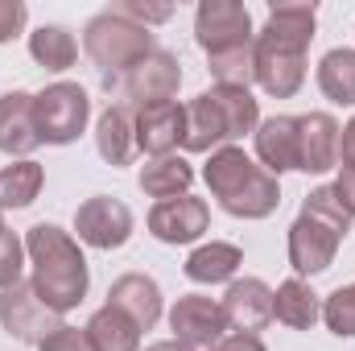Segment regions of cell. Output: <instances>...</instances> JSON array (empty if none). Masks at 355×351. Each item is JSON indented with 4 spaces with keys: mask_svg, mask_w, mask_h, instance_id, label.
Masks as SVG:
<instances>
[{
    "mask_svg": "<svg viewBox=\"0 0 355 351\" xmlns=\"http://www.w3.org/2000/svg\"><path fill=\"white\" fill-rule=\"evenodd\" d=\"M318 8L314 4H272L265 29L252 42L257 83L272 99H293L306 83V50L314 42Z\"/></svg>",
    "mask_w": 355,
    "mask_h": 351,
    "instance_id": "obj_1",
    "label": "cell"
},
{
    "mask_svg": "<svg viewBox=\"0 0 355 351\" xmlns=\"http://www.w3.org/2000/svg\"><path fill=\"white\" fill-rule=\"evenodd\" d=\"M25 257L33 264V293L54 310L67 314L87 298L91 273H87V257L75 244L71 232L54 228V223H33L25 232Z\"/></svg>",
    "mask_w": 355,
    "mask_h": 351,
    "instance_id": "obj_2",
    "label": "cell"
},
{
    "mask_svg": "<svg viewBox=\"0 0 355 351\" xmlns=\"http://www.w3.org/2000/svg\"><path fill=\"white\" fill-rule=\"evenodd\" d=\"M257 124H261V108H257L252 91L211 87L194 95L190 103H182V149L215 153V149L236 145L248 132H257Z\"/></svg>",
    "mask_w": 355,
    "mask_h": 351,
    "instance_id": "obj_3",
    "label": "cell"
},
{
    "mask_svg": "<svg viewBox=\"0 0 355 351\" xmlns=\"http://www.w3.org/2000/svg\"><path fill=\"white\" fill-rule=\"evenodd\" d=\"M202 178L219 198V207L236 219H268L281 207V182L265 166H257L240 145L215 149L211 162L202 166Z\"/></svg>",
    "mask_w": 355,
    "mask_h": 351,
    "instance_id": "obj_4",
    "label": "cell"
},
{
    "mask_svg": "<svg viewBox=\"0 0 355 351\" xmlns=\"http://www.w3.org/2000/svg\"><path fill=\"white\" fill-rule=\"evenodd\" d=\"M153 50V33L145 25H137L132 17H124L120 8H103L99 17H91L83 29V54L95 62L103 87H120V79Z\"/></svg>",
    "mask_w": 355,
    "mask_h": 351,
    "instance_id": "obj_5",
    "label": "cell"
},
{
    "mask_svg": "<svg viewBox=\"0 0 355 351\" xmlns=\"http://www.w3.org/2000/svg\"><path fill=\"white\" fill-rule=\"evenodd\" d=\"M33 120L42 132V145H71L87 132L91 99L79 83H50L46 91L33 95Z\"/></svg>",
    "mask_w": 355,
    "mask_h": 351,
    "instance_id": "obj_6",
    "label": "cell"
},
{
    "mask_svg": "<svg viewBox=\"0 0 355 351\" xmlns=\"http://www.w3.org/2000/svg\"><path fill=\"white\" fill-rule=\"evenodd\" d=\"M194 42L207 50V58L252 46L257 29H252L248 4H240V0H202L194 8Z\"/></svg>",
    "mask_w": 355,
    "mask_h": 351,
    "instance_id": "obj_7",
    "label": "cell"
},
{
    "mask_svg": "<svg viewBox=\"0 0 355 351\" xmlns=\"http://www.w3.org/2000/svg\"><path fill=\"white\" fill-rule=\"evenodd\" d=\"M182 87V62H178L170 50H149L124 79H120V103H128L132 112L141 108H153V103H170Z\"/></svg>",
    "mask_w": 355,
    "mask_h": 351,
    "instance_id": "obj_8",
    "label": "cell"
},
{
    "mask_svg": "<svg viewBox=\"0 0 355 351\" xmlns=\"http://www.w3.org/2000/svg\"><path fill=\"white\" fill-rule=\"evenodd\" d=\"M0 327H4L12 339H21V343H42V339H50V335L62 327V314H54V310L33 293V285L17 281V285L0 289Z\"/></svg>",
    "mask_w": 355,
    "mask_h": 351,
    "instance_id": "obj_9",
    "label": "cell"
},
{
    "mask_svg": "<svg viewBox=\"0 0 355 351\" xmlns=\"http://www.w3.org/2000/svg\"><path fill=\"white\" fill-rule=\"evenodd\" d=\"M170 331H174V343L190 351H211L223 335H227V318L219 310L215 298L207 293H182L170 310Z\"/></svg>",
    "mask_w": 355,
    "mask_h": 351,
    "instance_id": "obj_10",
    "label": "cell"
},
{
    "mask_svg": "<svg viewBox=\"0 0 355 351\" xmlns=\"http://www.w3.org/2000/svg\"><path fill=\"white\" fill-rule=\"evenodd\" d=\"M75 232H79L83 244L99 248V252L124 248L132 240V211L112 194H95L75 211Z\"/></svg>",
    "mask_w": 355,
    "mask_h": 351,
    "instance_id": "obj_11",
    "label": "cell"
},
{
    "mask_svg": "<svg viewBox=\"0 0 355 351\" xmlns=\"http://www.w3.org/2000/svg\"><path fill=\"white\" fill-rule=\"evenodd\" d=\"M343 236H335L327 223L310 219V215H297L293 228H289V264L297 277H318L335 264Z\"/></svg>",
    "mask_w": 355,
    "mask_h": 351,
    "instance_id": "obj_12",
    "label": "cell"
},
{
    "mask_svg": "<svg viewBox=\"0 0 355 351\" xmlns=\"http://www.w3.org/2000/svg\"><path fill=\"white\" fill-rule=\"evenodd\" d=\"M339 120L331 112H306L297 116V170L302 174H327L339 166Z\"/></svg>",
    "mask_w": 355,
    "mask_h": 351,
    "instance_id": "obj_13",
    "label": "cell"
},
{
    "mask_svg": "<svg viewBox=\"0 0 355 351\" xmlns=\"http://www.w3.org/2000/svg\"><path fill=\"white\" fill-rule=\"evenodd\" d=\"M219 310L227 318V331L257 335V331H265L268 323H272V289L261 277H240V281L227 285Z\"/></svg>",
    "mask_w": 355,
    "mask_h": 351,
    "instance_id": "obj_14",
    "label": "cell"
},
{
    "mask_svg": "<svg viewBox=\"0 0 355 351\" xmlns=\"http://www.w3.org/2000/svg\"><path fill=\"white\" fill-rule=\"evenodd\" d=\"M211 223V207L194 194H182V198H166L149 211V232L162 240V244H194Z\"/></svg>",
    "mask_w": 355,
    "mask_h": 351,
    "instance_id": "obj_15",
    "label": "cell"
},
{
    "mask_svg": "<svg viewBox=\"0 0 355 351\" xmlns=\"http://www.w3.org/2000/svg\"><path fill=\"white\" fill-rule=\"evenodd\" d=\"M42 145L37 120H33V95L29 91H4L0 95V153L25 162Z\"/></svg>",
    "mask_w": 355,
    "mask_h": 351,
    "instance_id": "obj_16",
    "label": "cell"
},
{
    "mask_svg": "<svg viewBox=\"0 0 355 351\" xmlns=\"http://www.w3.org/2000/svg\"><path fill=\"white\" fill-rule=\"evenodd\" d=\"M107 306H116L120 314H128L141 331H153L157 318H162V289H157V281L145 277V273H124V277L112 281Z\"/></svg>",
    "mask_w": 355,
    "mask_h": 351,
    "instance_id": "obj_17",
    "label": "cell"
},
{
    "mask_svg": "<svg viewBox=\"0 0 355 351\" xmlns=\"http://www.w3.org/2000/svg\"><path fill=\"white\" fill-rule=\"evenodd\" d=\"M257 157L272 178L297 170V116H268L252 132Z\"/></svg>",
    "mask_w": 355,
    "mask_h": 351,
    "instance_id": "obj_18",
    "label": "cell"
},
{
    "mask_svg": "<svg viewBox=\"0 0 355 351\" xmlns=\"http://www.w3.org/2000/svg\"><path fill=\"white\" fill-rule=\"evenodd\" d=\"M95 149L107 166H132L137 149V112L128 103H112L95 124Z\"/></svg>",
    "mask_w": 355,
    "mask_h": 351,
    "instance_id": "obj_19",
    "label": "cell"
},
{
    "mask_svg": "<svg viewBox=\"0 0 355 351\" xmlns=\"http://www.w3.org/2000/svg\"><path fill=\"white\" fill-rule=\"evenodd\" d=\"M182 145V103H153L137 112V149L149 157H166Z\"/></svg>",
    "mask_w": 355,
    "mask_h": 351,
    "instance_id": "obj_20",
    "label": "cell"
},
{
    "mask_svg": "<svg viewBox=\"0 0 355 351\" xmlns=\"http://www.w3.org/2000/svg\"><path fill=\"white\" fill-rule=\"evenodd\" d=\"M244 264V252L236 244H223V240H211V244H198L190 257H186V277L194 285H232L236 273Z\"/></svg>",
    "mask_w": 355,
    "mask_h": 351,
    "instance_id": "obj_21",
    "label": "cell"
},
{
    "mask_svg": "<svg viewBox=\"0 0 355 351\" xmlns=\"http://www.w3.org/2000/svg\"><path fill=\"white\" fill-rule=\"evenodd\" d=\"M272 318L285 323L289 331H310V327L322 318V302H318V293H314L302 277H289V281H281L277 293H272Z\"/></svg>",
    "mask_w": 355,
    "mask_h": 351,
    "instance_id": "obj_22",
    "label": "cell"
},
{
    "mask_svg": "<svg viewBox=\"0 0 355 351\" xmlns=\"http://www.w3.org/2000/svg\"><path fill=\"white\" fill-rule=\"evenodd\" d=\"M141 190L149 194V198H157V203H166V198H182V194H190V182H194V166L186 162V157H178V153H166V157H149L145 166H141Z\"/></svg>",
    "mask_w": 355,
    "mask_h": 351,
    "instance_id": "obj_23",
    "label": "cell"
},
{
    "mask_svg": "<svg viewBox=\"0 0 355 351\" xmlns=\"http://www.w3.org/2000/svg\"><path fill=\"white\" fill-rule=\"evenodd\" d=\"M87 343L91 351H141V327L120 314L116 306H103L87 318Z\"/></svg>",
    "mask_w": 355,
    "mask_h": 351,
    "instance_id": "obj_24",
    "label": "cell"
},
{
    "mask_svg": "<svg viewBox=\"0 0 355 351\" xmlns=\"http://www.w3.org/2000/svg\"><path fill=\"white\" fill-rule=\"evenodd\" d=\"M29 54H33L37 67L62 75V71L75 67V58H79V42H75V33H71L67 25H42V29L29 33Z\"/></svg>",
    "mask_w": 355,
    "mask_h": 351,
    "instance_id": "obj_25",
    "label": "cell"
},
{
    "mask_svg": "<svg viewBox=\"0 0 355 351\" xmlns=\"http://www.w3.org/2000/svg\"><path fill=\"white\" fill-rule=\"evenodd\" d=\"M42 186H46V170L37 162L25 157V162L4 166L0 170V211H21V207L37 203Z\"/></svg>",
    "mask_w": 355,
    "mask_h": 351,
    "instance_id": "obj_26",
    "label": "cell"
},
{
    "mask_svg": "<svg viewBox=\"0 0 355 351\" xmlns=\"http://www.w3.org/2000/svg\"><path fill=\"white\" fill-rule=\"evenodd\" d=\"M318 87H322V95L331 103L352 108L355 103V50L339 46V50L322 54V62H318Z\"/></svg>",
    "mask_w": 355,
    "mask_h": 351,
    "instance_id": "obj_27",
    "label": "cell"
},
{
    "mask_svg": "<svg viewBox=\"0 0 355 351\" xmlns=\"http://www.w3.org/2000/svg\"><path fill=\"white\" fill-rule=\"evenodd\" d=\"M302 215L327 223L335 236H347V232H352V215H347V207L339 203V194H335L331 186H314V190L302 198Z\"/></svg>",
    "mask_w": 355,
    "mask_h": 351,
    "instance_id": "obj_28",
    "label": "cell"
},
{
    "mask_svg": "<svg viewBox=\"0 0 355 351\" xmlns=\"http://www.w3.org/2000/svg\"><path fill=\"white\" fill-rule=\"evenodd\" d=\"M207 67H211V75H215V87H240V91H248L252 83H257L252 46L232 50V54H215V58H207Z\"/></svg>",
    "mask_w": 355,
    "mask_h": 351,
    "instance_id": "obj_29",
    "label": "cell"
},
{
    "mask_svg": "<svg viewBox=\"0 0 355 351\" xmlns=\"http://www.w3.org/2000/svg\"><path fill=\"white\" fill-rule=\"evenodd\" d=\"M322 323H327L331 335L355 339V281L352 285H339V289L322 302Z\"/></svg>",
    "mask_w": 355,
    "mask_h": 351,
    "instance_id": "obj_30",
    "label": "cell"
},
{
    "mask_svg": "<svg viewBox=\"0 0 355 351\" xmlns=\"http://www.w3.org/2000/svg\"><path fill=\"white\" fill-rule=\"evenodd\" d=\"M21 268H25V240H17L12 232H4L0 236V289L17 285Z\"/></svg>",
    "mask_w": 355,
    "mask_h": 351,
    "instance_id": "obj_31",
    "label": "cell"
},
{
    "mask_svg": "<svg viewBox=\"0 0 355 351\" xmlns=\"http://www.w3.org/2000/svg\"><path fill=\"white\" fill-rule=\"evenodd\" d=\"M116 8H120L124 17H132L137 25H145V29H149V25H166V21L174 17V4H141V0H120Z\"/></svg>",
    "mask_w": 355,
    "mask_h": 351,
    "instance_id": "obj_32",
    "label": "cell"
},
{
    "mask_svg": "<svg viewBox=\"0 0 355 351\" xmlns=\"http://www.w3.org/2000/svg\"><path fill=\"white\" fill-rule=\"evenodd\" d=\"M37 351H91V343H87V331H79V327H58L50 339H42L37 343Z\"/></svg>",
    "mask_w": 355,
    "mask_h": 351,
    "instance_id": "obj_33",
    "label": "cell"
},
{
    "mask_svg": "<svg viewBox=\"0 0 355 351\" xmlns=\"http://www.w3.org/2000/svg\"><path fill=\"white\" fill-rule=\"evenodd\" d=\"M25 21H29V8L21 0H0V46L12 42L25 29Z\"/></svg>",
    "mask_w": 355,
    "mask_h": 351,
    "instance_id": "obj_34",
    "label": "cell"
},
{
    "mask_svg": "<svg viewBox=\"0 0 355 351\" xmlns=\"http://www.w3.org/2000/svg\"><path fill=\"white\" fill-rule=\"evenodd\" d=\"M211 351H265L261 343V335H244V331H232V335H223L219 343Z\"/></svg>",
    "mask_w": 355,
    "mask_h": 351,
    "instance_id": "obj_35",
    "label": "cell"
},
{
    "mask_svg": "<svg viewBox=\"0 0 355 351\" xmlns=\"http://www.w3.org/2000/svg\"><path fill=\"white\" fill-rule=\"evenodd\" d=\"M331 190L339 194V203L347 207V215L355 219V170H352V166H343V170H339V178H335V186H331Z\"/></svg>",
    "mask_w": 355,
    "mask_h": 351,
    "instance_id": "obj_36",
    "label": "cell"
},
{
    "mask_svg": "<svg viewBox=\"0 0 355 351\" xmlns=\"http://www.w3.org/2000/svg\"><path fill=\"white\" fill-rule=\"evenodd\" d=\"M339 162L355 170V116L343 124V132H339Z\"/></svg>",
    "mask_w": 355,
    "mask_h": 351,
    "instance_id": "obj_37",
    "label": "cell"
},
{
    "mask_svg": "<svg viewBox=\"0 0 355 351\" xmlns=\"http://www.w3.org/2000/svg\"><path fill=\"white\" fill-rule=\"evenodd\" d=\"M145 351H190V348H182V343H174V339H166V343H153V348H145Z\"/></svg>",
    "mask_w": 355,
    "mask_h": 351,
    "instance_id": "obj_38",
    "label": "cell"
},
{
    "mask_svg": "<svg viewBox=\"0 0 355 351\" xmlns=\"http://www.w3.org/2000/svg\"><path fill=\"white\" fill-rule=\"evenodd\" d=\"M4 232H8V228H4V211H0V236H4Z\"/></svg>",
    "mask_w": 355,
    "mask_h": 351,
    "instance_id": "obj_39",
    "label": "cell"
}]
</instances>
